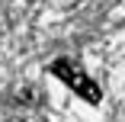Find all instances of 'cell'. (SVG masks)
<instances>
[{
  "mask_svg": "<svg viewBox=\"0 0 125 122\" xmlns=\"http://www.w3.org/2000/svg\"><path fill=\"white\" fill-rule=\"evenodd\" d=\"M48 71H52L55 77H61V80H64V84L74 90V93H80L87 103H93V106L99 103V96H103V93H99V87H96V84H93L87 74H83V71H77V67H74V64L67 61V58H58V61H52V67H48Z\"/></svg>",
  "mask_w": 125,
  "mask_h": 122,
  "instance_id": "1",
  "label": "cell"
}]
</instances>
